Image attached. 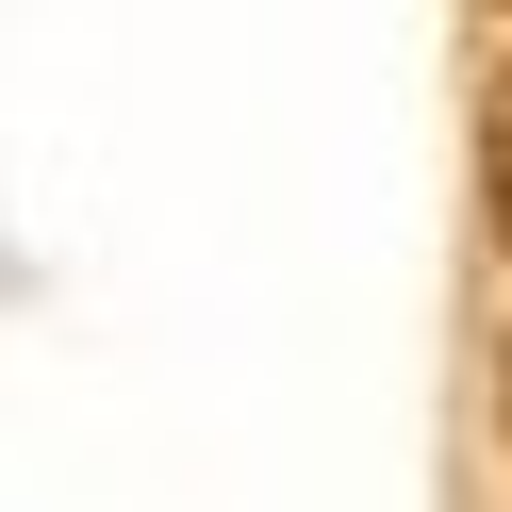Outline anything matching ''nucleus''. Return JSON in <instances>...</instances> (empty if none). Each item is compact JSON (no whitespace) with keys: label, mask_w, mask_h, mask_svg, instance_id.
Returning a JSON list of instances; mask_svg holds the SVG:
<instances>
[{"label":"nucleus","mask_w":512,"mask_h":512,"mask_svg":"<svg viewBox=\"0 0 512 512\" xmlns=\"http://www.w3.org/2000/svg\"><path fill=\"white\" fill-rule=\"evenodd\" d=\"M496 215H512V116H496Z\"/></svg>","instance_id":"obj_1"}]
</instances>
